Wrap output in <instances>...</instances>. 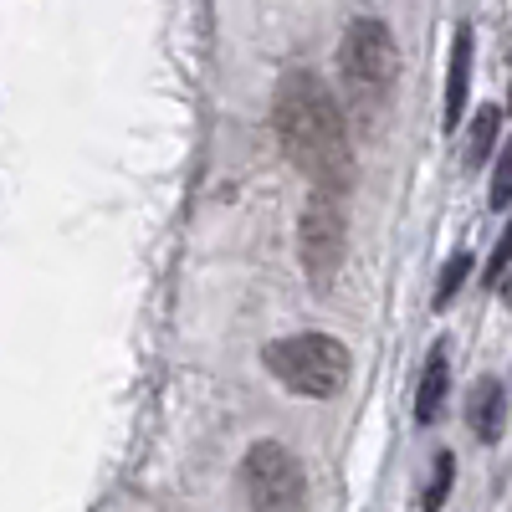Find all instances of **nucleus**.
<instances>
[{
	"instance_id": "obj_1",
	"label": "nucleus",
	"mask_w": 512,
	"mask_h": 512,
	"mask_svg": "<svg viewBox=\"0 0 512 512\" xmlns=\"http://www.w3.org/2000/svg\"><path fill=\"white\" fill-rule=\"evenodd\" d=\"M272 128H277L282 154L292 159L297 175L313 180V190H328V195L354 190L359 159H354L349 113L313 67L282 72L277 93H272Z\"/></svg>"
},
{
	"instance_id": "obj_2",
	"label": "nucleus",
	"mask_w": 512,
	"mask_h": 512,
	"mask_svg": "<svg viewBox=\"0 0 512 512\" xmlns=\"http://www.w3.org/2000/svg\"><path fill=\"white\" fill-rule=\"evenodd\" d=\"M338 88L359 128H379L400 88V47L379 16H354L338 41Z\"/></svg>"
},
{
	"instance_id": "obj_3",
	"label": "nucleus",
	"mask_w": 512,
	"mask_h": 512,
	"mask_svg": "<svg viewBox=\"0 0 512 512\" xmlns=\"http://www.w3.org/2000/svg\"><path fill=\"white\" fill-rule=\"evenodd\" d=\"M262 364L267 374L282 384V390L303 395V400H333L344 395V384L354 374V354L344 338L333 333H287V338H272L262 349Z\"/></svg>"
},
{
	"instance_id": "obj_4",
	"label": "nucleus",
	"mask_w": 512,
	"mask_h": 512,
	"mask_svg": "<svg viewBox=\"0 0 512 512\" xmlns=\"http://www.w3.org/2000/svg\"><path fill=\"white\" fill-rule=\"evenodd\" d=\"M349 256V210L344 195L313 190L303 200V216H297V262L308 272V287H333V277L344 272Z\"/></svg>"
},
{
	"instance_id": "obj_5",
	"label": "nucleus",
	"mask_w": 512,
	"mask_h": 512,
	"mask_svg": "<svg viewBox=\"0 0 512 512\" xmlns=\"http://www.w3.org/2000/svg\"><path fill=\"white\" fill-rule=\"evenodd\" d=\"M236 482L251 512H303L308 502V472L282 441H256L236 466Z\"/></svg>"
},
{
	"instance_id": "obj_6",
	"label": "nucleus",
	"mask_w": 512,
	"mask_h": 512,
	"mask_svg": "<svg viewBox=\"0 0 512 512\" xmlns=\"http://www.w3.org/2000/svg\"><path fill=\"white\" fill-rule=\"evenodd\" d=\"M466 425H472V436L487 441V446L502 436V425H507V390H502V379L482 374L472 390H466Z\"/></svg>"
},
{
	"instance_id": "obj_7",
	"label": "nucleus",
	"mask_w": 512,
	"mask_h": 512,
	"mask_svg": "<svg viewBox=\"0 0 512 512\" xmlns=\"http://www.w3.org/2000/svg\"><path fill=\"white\" fill-rule=\"evenodd\" d=\"M446 384H451V349L436 344L431 354H425V374L415 384V420L420 425H436V415L446 405Z\"/></svg>"
},
{
	"instance_id": "obj_8",
	"label": "nucleus",
	"mask_w": 512,
	"mask_h": 512,
	"mask_svg": "<svg viewBox=\"0 0 512 512\" xmlns=\"http://www.w3.org/2000/svg\"><path fill=\"white\" fill-rule=\"evenodd\" d=\"M466 93H472V26H456V47H451V72H446V128L461 123Z\"/></svg>"
},
{
	"instance_id": "obj_9",
	"label": "nucleus",
	"mask_w": 512,
	"mask_h": 512,
	"mask_svg": "<svg viewBox=\"0 0 512 512\" xmlns=\"http://www.w3.org/2000/svg\"><path fill=\"white\" fill-rule=\"evenodd\" d=\"M497 134H502V108H477V118H472V134H466V164H487V154H492V144H497Z\"/></svg>"
},
{
	"instance_id": "obj_10",
	"label": "nucleus",
	"mask_w": 512,
	"mask_h": 512,
	"mask_svg": "<svg viewBox=\"0 0 512 512\" xmlns=\"http://www.w3.org/2000/svg\"><path fill=\"white\" fill-rule=\"evenodd\" d=\"M466 277H472V251H456L451 262L441 267V277H436V297H431V303H436V308H451V297L461 292Z\"/></svg>"
},
{
	"instance_id": "obj_11",
	"label": "nucleus",
	"mask_w": 512,
	"mask_h": 512,
	"mask_svg": "<svg viewBox=\"0 0 512 512\" xmlns=\"http://www.w3.org/2000/svg\"><path fill=\"white\" fill-rule=\"evenodd\" d=\"M451 482H456V456L451 451H441L436 456V466H431V482H425V512H441L446 507V492H451Z\"/></svg>"
},
{
	"instance_id": "obj_12",
	"label": "nucleus",
	"mask_w": 512,
	"mask_h": 512,
	"mask_svg": "<svg viewBox=\"0 0 512 512\" xmlns=\"http://www.w3.org/2000/svg\"><path fill=\"white\" fill-rule=\"evenodd\" d=\"M487 200H492V210H507L512 205V139L502 144V154H497V169H492V190H487Z\"/></svg>"
},
{
	"instance_id": "obj_13",
	"label": "nucleus",
	"mask_w": 512,
	"mask_h": 512,
	"mask_svg": "<svg viewBox=\"0 0 512 512\" xmlns=\"http://www.w3.org/2000/svg\"><path fill=\"white\" fill-rule=\"evenodd\" d=\"M507 262H512V221H507V231H502V241H497V251H492V262H487V287L502 282Z\"/></svg>"
},
{
	"instance_id": "obj_14",
	"label": "nucleus",
	"mask_w": 512,
	"mask_h": 512,
	"mask_svg": "<svg viewBox=\"0 0 512 512\" xmlns=\"http://www.w3.org/2000/svg\"><path fill=\"white\" fill-rule=\"evenodd\" d=\"M507 308H512V287H507Z\"/></svg>"
}]
</instances>
